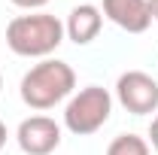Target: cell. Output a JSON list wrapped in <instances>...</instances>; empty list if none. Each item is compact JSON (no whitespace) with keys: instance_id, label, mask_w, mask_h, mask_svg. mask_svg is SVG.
I'll return each mask as SVG.
<instances>
[{"instance_id":"cell-1","label":"cell","mask_w":158,"mask_h":155,"mask_svg":"<svg viewBox=\"0 0 158 155\" xmlns=\"http://www.w3.org/2000/svg\"><path fill=\"white\" fill-rule=\"evenodd\" d=\"M76 88V73L67 61L43 58L21 76V100L31 110H52Z\"/></svg>"},{"instance_id":"cell-2","label":"cell","mask_w":158,"mask_h":155,"mask_svg":"<svg viewBox=\"0 0 158 155\" xmlns=\"http://www.w3.org/2000/svg\"><path fill=\"white\" fill-rule=\"evenodd\" d=\"M64 21L49 12L15 15L6 24V46L21 58H49L64 43Z\"/></svg>"},{"instance_id":"cell-3","label":"cell","mask_w":158,"mask_h":155,"mask_svg":"<svg viewBox=\"0 0 158 155\" xmlns=\"http://www.w3.org/2000/svg\"><path fill=\"white\" fill-rule=\"evenodd\" d=\"M110 113H113V94L100 85H85L76 94H70L64 107V125L70 134L85 137L100 131L110 122Z\"/></svg>"},{"instance_id":"cell-4","label":"cell","mask_w":158,"mask_h":155,"mask_svg":"<svg viewBox=\"0 0 158 155\" xmlns=\"http://www.w3.org/2000/svg\"><path fill=\"white\" fill-rule=\"evenodd\" d=\"M116 97L128 113L149 116L158 110V82L143 70H128L116 82Z\"/></svg>"},{"instance_id":"cell-5","label":"cell","mask_w":158,"mask_h":155,"mask_svg":"<svg viewBox=\"0 0 158 155\" xmlns=\"http://www.w3.org/2000/svg\"><path fill=\"white\" fill-rule=\"evenodd\" d=\"M15 140L24 155H52L61 146V125L49 116H31L19 125Z\"/></svg>"},{"instance_id":"cell-6","label":"cell","mask_w":158,"mask_h":155,"mask_svg":"<svg viewBox=\"0 0 158 155\" xmlns=\"http://www.w3.org/2000/svg\"><path fill=\"white\" fill-rule=\"evenodd\" d=\"M100 12L113 21V24H118L122 31H128V34H143L152 24L149 3L146 0H103Z\"/></svg>"},{"instance_id":"cell-7","label":"cell","mask_w":158,"mask_h":155,"mask_svg":"<svg viewBox=\"0 0 158 155\" xmlns=\"http://www.w3.org/2000/svg\"><path fill=\"white\" fill-rule=\"evenodd\" d=\"M100 27H103V12H100V6H94V3H79V6H73L70 15H67V21H64V34L73 40L76 46H88L100 34Z\"/></svg>"},{"instance_id":"cell-8","label":"cell","mask_w":158,"mask_h":155,"mask_svg":"<svg viewBox=\"0 0 158 155\" xmlns=\"http://www.w3.org/2000/svg\"><path fill=\"white\" fill-rule=\"evenodd\" d=\"M106 155H149V140L137 134H118L106 146Z\"/></svg>"},{"instance_id":"cell-9","label":"cell","mask_w":158,"mask_h":155,"mask_svg":"<svg viewBox=\"0 0 158 155\" xmlns=\"http://www.w3.org/2000/svg\"><path fill=\"white\" fill-rule=\"evenodd\" d=\"M19 9H27V12H37V9H43L49 0H12Z\"/></svg>"},{"instance_id":"cell-10","label":"cell","mask_w":158,"mask_h":155,"mask_svg":"<svg viewBox=\"0 0 158 155\" xmlns=\"http://www.w3.org/2000/svg\"><path fill=\"white\" fill-rule=\"evenodd\" d=\"M149 146L158 152V116L152 119V125H149Z\"/></svg>"},{"instance_id":"cell-11","label":"cell","mask_w":158,"mask_h":155,"mask_svg":"<svg viewBox=\"0 0 158 155\" xmlns=\"http://www.w3.org/2000/svg\"><path fill=\"white\" fill-rule=\"evenodd\" d=\"M149 3V15H152V21H158V0H146Z\"/></svg>"},{"instance_id":"cell-12","label":"cell","mask_w":158,"mask_h":155,"mask_svg":"<svg viewBox=\"0 0 158 155\" xmlns=\"http://www.w3.org/2000/svg\"><path fill=\"white\" fill-rule=\"evenodd\" d=\"M3 146H6V125L0 122V149H3Z\"/></svg>"},{"instance_id":"cell-13","label":"cell","mask_w":158,"mask_h":155,"mask_svg":"<svg viewBox=\"0 0 158 155\" xmlns=\"http://www.w3.org/2000/svg\"><path fill=\"white\" fill-rule=\"evenodd\" d=\"M0 88H3V76H0Z\"/></svg>"}]
</instances>
